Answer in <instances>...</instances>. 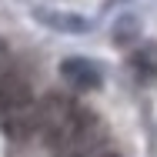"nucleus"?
<instances>
[{"label":"nucleus","mask_w":157,"mask_h":157,"mask_svg":"<svg viewBox=\"0 0 157 157\" xmlns=\"http://www.w3.org/2000/svg\"><path fill=\"white\" fill-rule=\"evenodd\" d=\"M37 20L44 27H50V30H60V33H87L90 30V20L84 13H63V10H50V7L37 10Z\"/></svg>","instance_id":"nucleus-4"},{"label":"nucleus","mask_w":157,"mask_h":157,"mask_svg":"<svg viewBox=\"0 0 157 157\" xmlns=\"http://www.w3.org/2000/svg\"><path fill=\"white\" fill-rule=\"evenodd\" d=\"M60 74L67 77V84L70 87H77V90H97L100 87V67L94 60H87V57H67L60 63Z\"/></svg>","instance_id":"nucleus-3"},{"label":"nucleus","mask_w":157,"mask_h":157,"mask_svg":"<svg viewBox=\"0 0 157 157\" xmlns=\"http://www.w3.org/2000/svg\"><path fill=\"white\" fill-rule=\"evenodd\" d=\"M7 67V50H3V44H0V70Z\"/></svg>","instance_id":"nucleus-7"},{"label":"nucleus","mask_w":157,"mask_h":157,"mask_svg":"<svg viewBox=\"0 0 157 157\" xmlns=\"http://www.w3.org/2000/svg\"><path fill=\"white\" fill-rule=\"evenodd\" d=\"M137 17H121V24L114 27V40L117 44H130V40H137Z\"/></svg>","instance_id":"nucleus-6"},{"label":"nucleus","mask_w":157,"mask_h":157,"mask_svg":"<svg viewBox=\"0 0 157 157\" xmlns=\"http://www.w3.org/2000/svg\"><path fill=\"white\" fill-rule=\"evenodd\" d=\"M37 114V100H33V90H30V80L24 70L17 67H3L0 70V127L7 137H30L33 134V117Z\"/></svg>","instance_id":"nucleus-2"},{"label":"nucleus","mask_w":157,"mask_h":157,"mask_svg":"<svg viewBox=\"0 0 157 157\" xmlns=\"http://www.w3.org/2000/svg\"><path fill=\"white\" fill-rule=\"evenodd\" d=\"M33 134L54 151V154H77V151H90L100 144L104 130L100 121L87 107H80L74 97L67 94H47L37 104L33 114Z\"/></svg>","instance_id":"nucleus-1"},{"label":"nucleus","mask_w":157,"mask_h":157,"mask_svg":"<svg viewBox=\"0 0 157 157\" xmlns=\"http://www.w3.org/2000/svg\"><path fill=\"white\" fill-rule=\"evenodd\" d=\"M130 67L137 70L140 80H157V40L137 44L130 54Z\"/></svg>","instance_id":"nucleus-5"}]
</instances>
